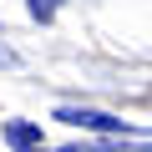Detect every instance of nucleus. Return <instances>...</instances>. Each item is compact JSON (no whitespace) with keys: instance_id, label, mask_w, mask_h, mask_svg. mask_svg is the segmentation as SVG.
<instances>
[{"instance_id":"f257e3e1","label":"nucleus","mask_w":152,"mask_h":152,"mask_svg":"<svg viewBox=\"0 0 152 152\" xmlns=\"http://www.w3.org/2000/svg\"><path fill=\"white\" fill-rule=\"evenodd\" d=\"M56 122L91 127V132H107V137H142V142H152V132H137L132 122H122V117H107V112H91V107H61V112H56Z\"/></svg>"},{"instance_id":"f03ea898","label":"nucleus","mask_w":152,"mask_h":152,"mask_svg":"<svg viewBox=\"0 0 152 152\" xmlns=\"http://www.w3.org/2000/svg\"><path fill=\"white\" fill-rule=\"evenodd\" d=\"M5 142H10L15 152H46L41 127H36V122H5Z\"/></svg>"},{"instance_id":"7ed1b4c3","label":"nucleus","mask_w":152,"mask_h":152,"mask_svg":"<svg viewBox=\"0 0 152 152\" xmlns=\"http://www.w3.org/2000/svg\"><path fill=\"white\" fill-rule=\"evenodd\" d=\"M61 5H66V0H31V15H36V20H41V26H51V20H56V10H61Z\"/></svg>"},{"instance_id":"20e7f679","label":"nucleus","mask_w":152,"mask_h":152,"mask_svg":"<svg viewBox=\"0 0 152 152\" xmlns=\"http://www.w3.org/2000/svg\"><path fill=\"white\" fill-rule=\"evenodd\" d=\"M10 61H15V51H10V46H0V66H10Z\"/></svg>"}]
</instances>
